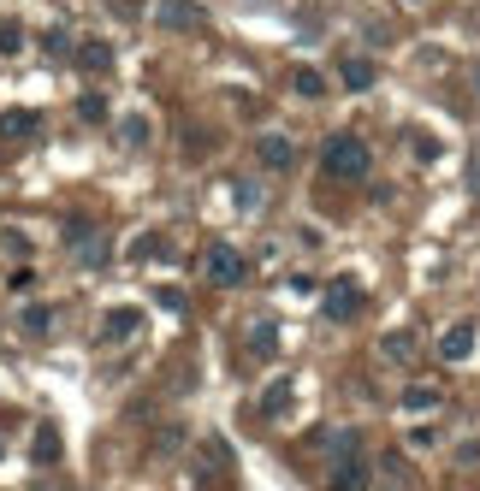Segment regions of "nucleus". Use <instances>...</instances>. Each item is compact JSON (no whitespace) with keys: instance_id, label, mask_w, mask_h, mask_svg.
Segmentation results:
<instances>
[{"instance_id":"ddd939ff","label":"nucleus","mask_w":480,"mask_h":491,"mask_svg":"<svg viewBox=\"0 0 480 491\" xmlns=\"http://www.w3.org/2000/svg\"><path fill=\"white\" fill-rule=\"evenodd\" d=\"M385 355L392 362H415V332H392L385 337Z\"/></svg>"},{"instance_id":"412c9836","label":"nucleus","mask_w":480,"mask_h":491,"mask_svg":"<svg viewBox=\"0 0 480 491\" xmlns=\"http://www.w3.org/2000/svg\"><path fill=\"white\" fill-rule=\"evenodd\" d=\"M0 48H6V54H18V48H24V30H18V24H0Z\"/></svg>"},{"instance_id":"0eeeda50","label":"nucleus","mask_w":480,"mask_h":491,"mask_svg":"<svg viewBox=\"0 0 480 491\" xmlns=\"http://www.w3.org/2000/svg\"><path fill=\"white\" fill-rule=\"evenodd\" d=\"M439 355H445V362H468V355H475V326H451V332L439 337Z\"/></svg>"},{"instance_id":"4468645a","label":"nucleus","mask_w":480,"mask_h":491,"mask_svg":"<svg viewBox=\"0 0 480 491\" xmlns=\"http://www.w3.org/2000/svg\"><path fill=\"white\" fill-rule=\"evenodd\" d=\"M131 332H137V314H131V308L107 314V326H101V337H131Z\"/></svg>"},{"instance_id":"6e6552de","label":"nucleus","mask_w":480,"mask_h":491,"mask_svg":"<svg viewBox=\"0 0 480 491\" xmlns=\"http://www.w3.org/2000/svg\"><path fill=\"white\" fill-rule=\"evenodd\" d=\"M380 479L392 491H415V474H410V462H403V450H385L380 456Z\"/></svg>"},{"instance_id":"5701e85b","label":"nucleus","mask_w":480,"mask_h":491,"mask_svg":"<svg viewBox=\"0 0 480 491\" xmlns=\"http://www.w3.org/2000/svg\"><path fill=\"white\" fill-rule=\"evenodd\" d=\"M160 249H167V243H160V237H137V261H155Z\"/></svg>"},{"instance_id":"9b49d317","label":"nucleus","mask_w":480,"mask_h":491,"mask_svg":"<svg viewBox=\"0 0 480 491\" xmlns=\"http://www.w3.org/2000/svg\"><path fill=\"white\" fill-rule=\"evenodd\" d=\"M77 66H84V71H107V66H113V48H107V42H77Z\"/></svg>"},{"instance_id":"7ed1b4c3","label":"nucleus","mask_w":480,"mask_h":491,"mask_svg":"<svg viewBox=\"0 0 480 491\" xmlns=\"http://www.w3.org/2000/svg\"><path fill=\"white\" fill-rule=\"evenodd\" d=\"M326 314H332V320H356V314H362V284H356L350 272L326 284Z\"/></svg>"},{"instance_id":"a211bd4d","label":"nucleus","mask_w":480,"mask_h":491,"mask_svg":"<svg viewBox=\"0 0 480 491\" xmlns=\"http://www.w3.org/2000/svg\"><path fill=\"white\" fill-rule=\"evenodd\" d=\"M77 112H84L89 125H101V119H107V101H101V95H84V101H77Z\"/></svg>"},{"instance_id":"20e7f679","label":"nucleus","mask_w":480,"mask_h":491,"mask_svg":"<svg viewBox=\"0 0 480 491\" xmlns=\"http://www.w3.org/2000/svg\"><path fill=\"white\" fill-rule=\"evenodd\" d=\"M332 491H367V462L356 456V450L332 456Z\"/></svg>"},{"instance_id":"f03ea898","label":"nucleus","mask_w":480,"mask_h":491,"mask_svg":"<svg viewBox=\"0 0 480 491\" xmlns=\"http://www.w3.org/2000/svg\"><path fill=\"white\" fill-rule=\"evenodd\" d=\"M202 272H208L213 284H226V290H231V284H243V279H249V261H243V254L231 249V243H213V249H208V261H202Z\"/></svg>"},{"instance_id":"2eb2a0df","label":"nucleus","mask_w":480,"mask_h":491,"mask_svg":"<svg viewBox=\"0 0 480 491\" xmlns=\"http://www.w3.org/2000/svg\"><path fill=\"white\" fill-rule=\"evenodd\" d=\"M36 462H59V433H54V426L36 433Z\"/></svg>"},{"instance_id":"f8f14e48","label":"nucleus","mask_w":480,"mask_h":491,"mask_svg":"<svg viewBox=\"0 0 480 491\" xmlns=\"http://www.w3.org/2000/svg\"><path fill=\"white\" fill-rule=\"evenodd\" d=\"M344 84L367 89V84H374V59H344Z\"/></svg>"},{"instance_id":"4be33fe9","label":"nucleus","mask_w":480,"mask_h":491,"mask_svg":"<svg viewBox=\"0 0 480 491\" xmlns=\"http://www.w3.org/2000/svg\"><path fill=\"white\" fill-rule=\"evenodd\" d=\"M125 142H131V148H142V142H149V125H142V119H125Z\"/></svg>"},{"instance_id":"f3484780","label":"nucleus","mask_w":480,"mask_h":491,"mask_svg":"<svg viewBox=\"0 0 480 491\" xmlns=\"http://www.w3.org/2000/svg\"><path fill=\"white\" fill-rule=\"evenodd\" d=\"M297 95H326V77L321 71H297Z\"/></svg>"},{"instance_id":"aec40b11","label":"nucleus","mask_w":480,"mask_h":491,"mask_svg":"<svg viewBox=\"0 0 480 491\" xmlns=\"http://www.w3.org/2000/svg\"><path fill=\"white\" fill-rule=\"evenodd\" d=\"M48 326H54V314H48V308H24V332H48Z\"/></svg>"},{"instance_id":"dca6fc26","label":"nucleus","mask_w":480,"mask_h":491,"mask_svg":"<svg viewBox=\"0 0 480 491\" xmlns=\"http://www.w3.org/2000/svg\"><path fill=\"white\" fill-rule=\"evenodd\" d=\"M457 474H480V438L457 444Z\"/></svg>"},{"instance_id":"1a4fd4ad","label":"nucleus","mask_w":480,"mask_h":491,"mask_svg":"<svg viewBox=\"0 0 480 491\" xmlns=\"http://www.w3.org/2000/svg\"><path fill=\"white\" fill-rule=\"evenodd\" d=\"M0 137H6V142H24V137H36V112H24V107L0 112Z\"/></svg>"},{"instance_id":"9d476101","label":"nucleus","mask_w":480,"mask_h":491,"mask_svg":"<svg viewBox=\"0 0 480 491\" xmlns=\"http://www.w3.org/2000/svg\"><path fill=\"white\" fill-rule=\"evenodd\" d=\"M439 397H445L439 385H410L397 403H403V415H410V408H415V415H427V408H439Z\"/></svg>"},{"instance_id":"39448f33","label":"nucleus","mask_w":480,"mask_h":491,"mask_svg":"<svg viewBox=\"0 0 480 491\" xmlns=\"http://www.w3.org/2000/svg\"><path fill=\"white\" fill-rule=\"evenodd\" d=\"M255 160H261L267 172H291V166H297V148H291L285 137H261V142H255Z\"/></svg>"},{"instance_id":"423d86ee","label":"nucleus","mask_w":480,"mask_h":491,"mask_svg":"<svg viewBox=\"0 0 480 491\" xmlns=\"http://www.w3.org/2000/svg\"><path fill=\"white\" fill-rule=\"evenodd\" d=\"M155 18H160L167 30H196V24H202V6H196V0H160Z\"/></svg>"},{"instance_id":"6ab92c4d","label":"nucleus","mask_w":480,"mask_h":491,"mask_svg":"<svg viewBox=\"0 0 480 491\" xmlns=\"http://www.w3.org/2000/svg\"><path fill=\"white\" fill-rule=\"evenodd\" d=\"M285 403H291V379H279L267 391V415H285Z\"/></svg>"},{"instance_id":"f257e3e1","label":"nucleus","mask_w":480,"mask_h":491,"mask_svg":"<svg viewBox=\"0 0 480 491\" xmlns=\"http://www.w3.org/2000/svg\"><path fill=\"white\" fill-rule=\"evenodd\" d=\"M321 172L339 183H362L367 178V142L350 137V130H332V137L321 142Z\"/></svg>"}]
</instances>
